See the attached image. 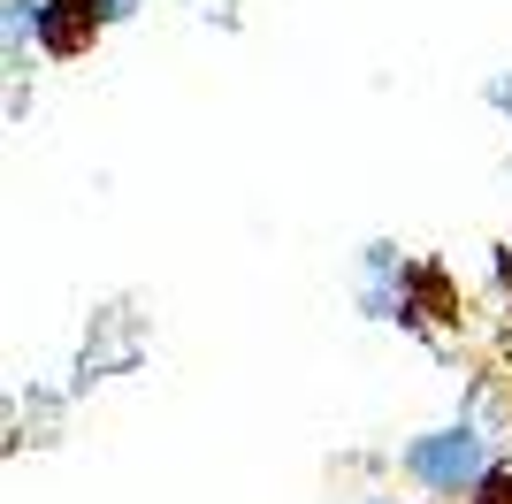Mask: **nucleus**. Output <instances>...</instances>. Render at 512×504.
I'll use <instances>...</instances> for the list:
<instances>
[{
    "label": "nucleus",
    "instance_id": "obj_1",
    "mask_svg": "<svg viewBox=\"0 0 512 504\" xmlns=\"http://www.w3.org/2000/svg\"><path fill=\"white\" fill-rule=\"evenodd\" d=\"M398 466H406V482L428 489V497H474V489L490 482V436L482 428H428V436H413L406 451H398Z\"/></svg>",
    "mask_w": 512,
    "mask_h": 504
},
{
    "label": "nucleus",
    "instance_id": "obj_2",
    "mask_svg": "<svg viewBox=\"0 0 512 504\" xmlns=\"http://www.w3.org/2000/svg\"><path fill=\"white\" fill-rule=\"evenodd\" d=\"M490 107H505V115H512V77H490Z\"/></svg>",
    "mask_w": 512,
    "mask_h": 504
},
{
    "label": "nucleus",
    "instance_id": "obj_3",
    "mask_svg": "<svg viewBox=\"0 0 512 504\" xmlns=\"http://www.w3.org/2000/svg\"><path fill=\"white\" fill-rule=\"evenodd\" d=\"M360 504H406V497H360Z\"/></svg>",
    "mask_w": 512,
    "mask_h": 504
}]
</instances>
